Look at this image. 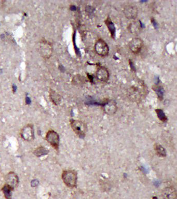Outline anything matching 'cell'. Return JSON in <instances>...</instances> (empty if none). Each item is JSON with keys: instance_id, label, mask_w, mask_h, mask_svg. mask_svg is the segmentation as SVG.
<instances>
[{"instance_id": "cell-1", "label": "cell", "mask_w": 177, "mask_h": 199, "mask_svg": "<svg viewBox=\"0 0 177 199\" xmlns=\"http://www.w3.org/2000/svg\"><path fill=\"white\" fill-rule=\"evenodd\" d=\"M62 179L64 184L69 188H74L77 185L78 175L74 170L64 171L62 174Z\"/></svg>"}, {"instance_id": "cell-2", "label": "cell", "mask_w": 177, "mask_h": 199, "mask_svg": "<svg viewBox=\"0 0 177 199\" xmlns=\"http://www.w3.org/2000/svg\"><path fill=\"white\" fill-rule=\"evenodd\" d=\"M71 127L75 133L80 138H84L87 132V126L84 122L78 120L71 119Z\"/></svg>"}, {"instance_id": "cell-3", "label": "cell", "mask_w": 177, "mask_h": 199, "mask_svg": "<svg viewBox=\"0 0 177 199\" xmlns=\"http://www.w3.org/2000/svg\"><path fill=\"white\" fill-rule=\"evenodd\" d=\"M94 48L95 52L101 57H106L109 52L108 45L102 39H99L96 42Z\"/></svg>"}, {"instance_id": "cell-4", "label": "cell", "mask_w": 177, "mask_h": 199, "mask_svg": "<svg viewBox=\"0 0 177 199\" xmlns=\"http://www.w3.org/2000/svg\"><path fill=\"white\" fill-rule=\"evenodd\" d=\"M22 139L28 142H31L34 139V130L32 124H28L22 128L20 132Z\"/></svg>"}, {"instance_id": "cell-5", "label": "cell", "mask_w": 177, "mask_h": 199, "mask_svg": "<svg viewBox=\"0 0 177 199\" xmlns=\"http://www.w3.org/2000/svg\"><path fill=\"white\" fill-rule=\"evenodd\" d=\"M46 141L54 148L56 150H58L59 146V135L58 133L53 130L48 131L46 135Z\"/></svg>"}, {"instance_id": "cell-6", "label": "cell", "mask_w": 177, "mask_h": 199, "mask_svg": "<svg viewBox=\"0 0 177 199\" xmlns=\"http://www.w3.org/2000/svg\"><path fill=\"white\" fill-rule=\"evenodd\" d=\"M128 46L131 52L134 54H138L143 47V42L140 38H134L130 41Z\"/></svg>"}, {"instance_id": "cell-7", "label": "cell", "mask_w": 177, "mask_h": 199, "mask_svg": "<svg viewBox=\"0 0 177 199\" xmlns=\"http://www.w3.org/2000/svg\"><path fill=\"white\" fill-rule=\"evenodd\" d=\"M123 12L126 18L129 19H134L137 17L138 11L136 6L128 5L124 7Z\"/></svg>"}, {"instance_id": "cell-8", "label": "cell", "mask_w": 177, "mask_h": 199, "mask_svg": "<svg viewBox=\"0 0 177 199\" xmlns=\"http://www.w3.org/2000/svg\"><path fill=\"white\" fill-rule=\"evenodd\" d=\"M97 78L102 82H106L110 77L109 72L105 66H99L96 72Z\"/></svg>"}, {"instance_id": "cell-9", "label": "cell", "mask_w": 177, "mask_h": 199, "mask_svg": "<svg viewBox=\"0 0 177 199\" xmlns=\"http://www.w3.org/2000/svg\"><path fill=\"white\" fill-rule=\"evenodd\" d=\"M39 50L41 54L45 58H48L52 53V46L47 42H42L40 44Z\"/></svg>"}, {"instance_id": "cell-10", "label": "cell", "mask_w": 177, "mask_h": 199, "mask_svg": "<svg viewBox=\"0 0 177 199\" xmlns=\"http://www.w3.org/2000/svg\"><path fill=\"white\" fill-rule=\"evenodd\" d=\"M7 184L13 187L14 188L16 187L19 184V177L17 174L13 172H10L7 174L5 177Z\"/></svg>"}, {"instance_id": "cell-11", "label": "cell", "mask_w": 177, "mask_h": 199, "mask_svg": "<svg viewBox=\"0 0 177 199\" xmlns=\"http://www.w3.org/2000/svg\"><path fill=\"white\" fill-rule=\"evenodd\" d=\"M162 198L163 199H176L177 193L174 188L172 187H166L162 191Z\"/></svg>"}, {"instance_id": "cell-12", "label": "cell", "mask_w": 177, "mask_h": 199, "mask_svg": "<svg viewBox=\"0 0 177 199\" xmlns=\"http://www.w3.org/2000/svg\"><path fill=\"white\" fill-rule=\"evenodd\" d=\"M103 109L106 114L112 115L116 112L117 107L116 103L114 101H109L104 105Z\"/></svg>"}, {"instance_id": "cell-13", "label": "cell", "mask_w": 177, "mask_h": 199, "mask_svg": "<svg viewBox=\"0 0 177 199\" xmlns=\"http://www.w3.org/2000/svg\"><path fill=\"white\" fill-rule=\"evenodd\" d=\"M14 189V188L13 187H11L7 184H5L3 186L1 190L4 195V197L6 199H11V198H12L11 192L13 191Z\"/></svg>"}, {"instance_id": "cell-14", "label": "cell", "mask_w": 177, "mask_h": 199, "mask_svg": "<svg viewBox=\"0 0 177 199\" xmlns=\"http://www.w3.org/2000/svg\"><path fill=\"white\" fill-rule=\"evenodd\" d=\"M105 23L106 26L107 27V28H108L111 36L113 38H114L115 36V31H116V29H115V26H114V24L110 17L107 18V19L105 20Z\"/></svg>"}, {"instance_id": "cell-15", "label": "cell", "mask_w": 177, "mask_h": 199, "mask_svg": "<svg viewBox=\"0 0 177 199\" xmlns=\"http://www.w3.org/2000/svg\"><path fill=\"white\" fill-rule=\"evenodd\" d=\"M49 150L43 146H40L34 150L33 154L37 157H41L42 156L47 155L49 153Z\"/></svg>"}, {"instance_id": "cell-16", "label": "cell", "mask_w": 177, "mask_h": 199, "mask_svg": "<svg viewBox=\"0 0 177 199\" xmlns=\"http://www.w3.org/2000/svg\"><path fill=\"white\" fill-rule=\"evenodd\" d=\"M141 27V25L140 24V22H133L132 23H130L128 29L130 31V32L133 34H137L139 31Z\"/></svg>"}, {"instance_id": "cell-17", "label": "cell", "mask_w": 177, "mask_h": 199, "mask_svg": "<svg viewBox=\"0 0 177 199\" xmlns=\"http://www.w3.org/2000/svg\"><path fill=\"white\" fill-rule=\"evenodd\" d=\"M50 99L52 102L55 104H59L61 102V97L59 94L54 91H51L50 92Z\"/></svg>"}, {"instance_id": "cell-18", "label": "cell", "mask_w": 177, "mask_h": 199, "mask_svg": "<svg viewBox=\"0 0 177 199\" xmlns=\"http://www.w3.org/2000/svg\"><path fill=\"white\" fill-rule=\"evenodd\" d=\"M154 149L156 154L159 157H165L166 156V152L165 148L159 144H156L154 145Z\"/></svg>"}, {"instance_id": "cell-19", "label": "cell", "mask_w": 177, "mask_h": 199, "mask_svg": "<svg viewBox=\"0 0 177 199\" xmlns=\"http://www.w3.org/2000/svg\"><path fill=\"white\" fill-rule=\"evenodd\" d=\"M155 112L157 114V117H158V118L160 120H161V121L163 122L167 121V118L162 110H160V109H157V110H155Z\"/></svg>"}, {"instance_id": "cell-20", "label": "cell", "mask_w": 177, "mask_h": 199, "mask_svg": "<svg viewBox=\"0 0 177 199\" xmlns=\"http://www.w3.org/2000/svg\"><path fill=\"white\" fill-rule=\"evenodd\" d=\"M155 92L157 93V95L160 99L163 98L164 95V89L161 86H156L155 89H154Z\"/></svg>"}, {"instance_id": "cell-21", "label": "cell", "mask_w": 177, "mask_h": 199, "mask_svg": "<svg viewBox=\"0 0 177 199\" xmlns=\"http://www.w3.org/2000/svg\"><path fill=\"white\" fill-rule=\"evenodd\" d=\"M38 184V181L37 180V179H34V180H32L31 182V185L32 187H36Z\"/></svg>"}, {"instance_id": "cell-22", "label": "cell", "mask_w": 177, "mask_h": 199, "mask_svg": "<svg viewBox=\"0 0 177 199\" xmlns=\"http://www.w3.org/2000/svg\"><path fill=\"white\" fill-rule=\"evenodd\" d=\"M129 63H130V66H131V68H132V69H134V67L133 66V62H132V61H129Z\"/></svg>"}, {"instance_id": "cell-23", "label": "cell", "mask_w": 177, "mask_h": 199, "mask_svg": "<svg viewBox=\"0 0 177 199\" xmlns=\"http://www.w3.org/2000/svg\"><path fill=\"white\" fill-rule=\"evenodd\" d=\"M153 199H157V198L156 197H154L153 198Z\"/></svg>"}]
</instances>
